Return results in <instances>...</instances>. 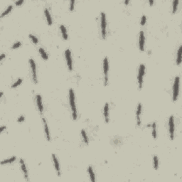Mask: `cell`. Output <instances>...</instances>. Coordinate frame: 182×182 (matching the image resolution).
Returning <instances> with one entry per match:
<instances>
[{
    "label": "cell",
    "mask_w": 182,
    "mask_h": 182,
    "mask_svg": "<svg viewBox=\"0 0 182 182\" xmlns=\"http://www.w3.org/2000/svg\"><path fill=\"white\" fill-rule=\"evenodd\" d=\"M69 101L71 107L72 111V116L74 120H76L77 119V110H76V101H75V94L72 89H70L69 91Z\"/></svg>",
    "instance_id": "cell-1"
},
{
    "label": "cell",
    "mask_w": 182,
    "mask_h": 182,
    "mask_svg": "<svg viewBox=\"0 0 182 182\" xmlns=\"http://www.w3.org/2000/svg\"><path fill=\"white\" fill-rule=\"evenodd\" d=\"M179 83H180V78L179 76H176L174 79V87H173V101H176L179 92Z\"/></svg>",
    "instance_id": "cell-2"
},
{
    "label": "cell",
    "mask_w": 182,
    "mask_h": 182,
    "mask_svg": "<svg viewBox=\"0 0 182 182\" xmlns=\"http://www.w3.org/2000/svg\"><path fill=\"white\" fill-rule=\"evenodd\" d=\"M100 26H101V34L103 39H105L107 35V21H106V15L104 12L100 14Z\"/></svg>",
    "instance_id": "cell-3"
},
{
    "label": "cell",
    "mask_w": 182,
    "mask_h": 182,
    "mask_svg": "<svg viewBox=\"0 0 182 182\" xmlns=\"http://www.w3.org/2000/svg\"><path fill=\"white\" fill-rule=\"evenodd\" d=\"M144 73H145V66H144V64H141V65H140L139 73H138V77H137L138 83H139V88L140 89H142V88Z\"/></svg>",
    "instance_id": "cell-4"
},
{
    "label": "cell",
    "mask_w": 182,
    "mask_h": 182,
    "mask_svg": "<svg viewBox=\"0 0 182 182\" xmlns=\"http://www.w3.org/2000/svg\"><path fill=\"white\" fill-rule=\"evenodd\" d=\"M108 71H109V63L108 59L107 57H105L103 60V72H104L105 78V85H107L108 83Z\"/></svg>",
    "instance_id": "cell-5"
},
{
    "label": "cell",
    "mask_w": 182,
    "mask_h": 182,
    "mask_svg": "<svg viewBox=\"0 0 182 182\" xmlns=\"http://www.w3.org/2000/svg\"><path fill=\"white\" fill-rule=\"evenodd\" d=\"M174 116L171 115L170 116L169 119V137L171 140H173L174 138Z\"/></svg>",
    "instance_id": "cell-6"
},
{
    "label": "cell",
    "mask_w": 182,
    "mask_h": 182,
    "mask_svg": "<svg viewBox=\"0 0 182 182\" xmlns=\"http://www.w3.org/2000/svg\"><path fill=\"white\" fill-rule=\"evenodd\" d=\"M29 64L31 66V73H32V78L34 82V83H38V80H37V75H36V63L35 61L31 58L29 60Z\"/></svg>",
    "instance_id": "cell-7"
},
{
    "label": "cell",
    "mask_w": 182,
    "mask_h": 182,
    "mask_svg": "<svg viewBox=\"0 0 182 182\" xmlns=\"http://www.w3.org/2000/svg\"><path fill=\"white\" fill-rule=\"evenodd\" d=\"M65 56L68 68L69 70L71 71L73 70V61H72V57H71V52L69 49L65 50Z\"/></svg>",
    "instance_id": "cell-8"
},
{
    "label": "cell",
    "mask_w": 182,
    "mask_h": 182,
    "mask_svg": "<svg viewBox=\"0 0 182 182\" xmlns=\"http://www.w3.org/2000/svg\"><path fill=\"white\" fill-rule=\"evenodd\" d=\"M142 105L141 103H139L137 108V112H136V117H137V124L138 126L141 125V113H142Z\"/></svg>",
    "instance_id": "cell-9"
},
{
    "label": "cell",
    "mask_w": 182,
    "mask_h": 182,
    "mask_svg": "<svg viewBox=\"0 0 182 182\" xmlns=\"http://www.w3.org/2000/svg\"><path fill=\"white\" fill-rule=\"evenodd\" d=\"M144 43H145L144 34L142 31H141L140 33V39H139V48L141 51H144Z\"/></svg>",
    "instance_id": "cell-10"
},
{
    "label": "cell",
    "mask_w": 182,
    "mask_h": 182,
    "mask_svg": "<svg viewBox=\"0 0 182 182\" xmlns=\"http://www.w3.org/2000/svg\"><path fill=\"white\" fill-rule=\"evenodd\" d=\"M20 164H21V170L23 171V174L24 175V177H25V179L26 181H28V170H27V168H26V164H25V162L24 161L21 159L20 161Z\"/></svg>",
    "instance_id": "cell-11"
},
{
    "label": "cell",
    "mask_w": 182,
    "mask_h": 182,
    "mask_svg": "<svg viewBox=\"0 0 182 182\" xmlns=\"http://www.w3.org/2000/svg\"><path fill=\"white\" fill-rule=\"evenodd\" d=\"M42 119H43V127H44V132H45L46 137L48 141H50L51 140V136H50L49 129V127H48V125H47V122L44 118H43Z\"/></svg>",
    "instance_id": "cell-12"
},
{
    "label": "cell",
    "mask_w": 182,
    "mask_h": 182,
    "mask_svg": "<svg viewBox=\"0 0 182 182\" xmlns=\"http://www.w3.org/2000/svg\"><path fill=\"white\" fill-rule=\"evenodd\" d=\"M52 159H53V164H54V167H55V169H56V171L57 172V174L58 176H61V170H60V166H59V163H58V161L56 158V156H55L54 154H52Z\"/></svg>",
    "instance_id": "cell-13"
},
{
    "label": "cell",
    "mask_w": 182,
    "mask_h": 182,
    "mask_svg": "<svg viewBox=\"0 0 182 182\" xmlns=\"http://www.w3.org/2000/svg\"><path fill=\"white\" fill-rule=\"evenodd\" d=\"M36 98V103H37V107H38L39 112L41 115L43 113V104H42L41 96L40 95H37Z\"/></svg>",
    "instance_id": "cell-14"
},
{
    "label": "cell",
    "mask_w": 182,
    "mask_h": 182,
    "mask_svg": "<svg viewBox=\"0 0 182 182\" xmlns=\"http://www.w3.org/2000/svg\"><path fill=\"white\" fill-rule=\"evenodd\" d=\"M103 112H104V117L105 122L108 123V122H109V104L107 103H105V105Z\"/></svg>",
    "instance_id": "cell-15"
},
{
    "label": "cell",
    "mask_w": 182,
    "mask_h": 182,
    "mask_svg": "<svg viewBox=\"0 0 182 182\" xmlns=\"http://www.w3.org/2000/svg\"><path fill=\"white\" fill-rule=\"evenodd\" d=\"M182 46H180L178 50V53H177V58H176V64L179 65L181 64L182 61Z\"/></svg>",
    "instance_id": "cell-16"
},
{
    "label": "cell",
    "mask_w": 182,
    "mask_h": 182,
    "mask_svg": "<svg viewBox=\"0 0 182 182\" xmlns=\"http://www.w3.org/2000/svg\"><path fill=\"white\" fill-rule=\"evenodd\" d=\"M44 12H45L46 17V20H47L48 24H49V26H51V25L52 24V19H51V14H50V13H49V12L48 9H45Z\"/></svg>",
    "instance_id": "cell-17"
},
{
    "label": "cell",
    "mask_w": 182,
    "mask_h": 182,
    "mask_svg": "<svg viewBox=\"0 0 182 182\" xmlns=\"http://www.w3.org/2000/svg\"><path fill=\"white\" fill-rule=\"evenodd\" d=\"M60 28H61V34H62L63 38L65 39V40H67V39H68V34H67V30H66V28H65L64 25L61 24V25L60 26Z\"/></svg>",
    "instance_id": "cell-18"
},
{
    "label": "cell",
    "mask_w": 182,
    "mask_h": 182,
    "mask_svg": "<svg viewBox=\"0 0 182 182\" xmlns=\"http://www.w3.org/2000/svg\"><path fill=\"white\" fill-rule=\"evenodd\" d=\"M88 174H89V176H90V178H91V180L92 182H95V174L93 172V170H92V167L91 166H89L88 167Z\"/></svg>",
    "instance_id": "cell-19"
},
{
    "label": "cell",
    "mask_w": 182,
    "mask_h": 182,
    "mask_svg": "<svg viewBox=\"0 0 182 182\" xmlns=\"http://www.w3.org/2000/svg\"><path fill=\"white\" fill-rule=\"evenodd\" d=\"M16 160V157L15 156H13L12 158H9V159H5L4 161H2L1 162V165H4V164H11L12 163L13 161H14Z\"/></svg>",
    "instance_id": "cell-20"
},
{
    "label": "cell",
    "mask_w": 182,
    "mask_h": 182,
    "mask_svg": "<svg viewBox=\"0 0 182 182\" xmlns=\"http://www.w3.org/2000/svg\"><path fill=\"white\" fill-rule=\"evenodd\" d=\"M39 51L40 54H41V57L43 58V59H44V60H48V55H47V53H46L45 50H44L43 48H40Z\"/></svg>",
    "instance_id": "cell-21"
},
{
    "label": "cell",
    "mask_w": 182,
    "mask_h": 182,
    "mask_svg": "<svg viewBox=\"0 0 182 182\" xmlns=\"http://www.w3.org/2000/svg\"><path fill=\"white\" fill-rule=\"evenodd\" d=\"M152 127V137L154 139L156 138V125L155 122H153L151 125Z\"/></svg>",
    "instance_id": "cell-22"
},
{
    "label": "cell",
    "mask_w": 182,
    "mask_h": 182,
    "mask_svg": "<svg viewBox=\"0 0 182 182\" xmlns=\"http://www.w3.org/2000/svg\"><path fill=\"white\" fill-rule=\"evenodd\" d=\"M81 134H82V137H83L84 142L86 144H88V136H87V134H86L85 131L84 130H82V131H81Z\"/></svg>",
    "instance_id": "cell-23"
},
{
    "label": "cell",
    "mask_w": 182,
    "mask_h": 182,
    "mask_svg": "<svg viewBox=\"0 0 182 182\" xmlns=\"http://www.w3.org/2000/svg\"><path fill=\"white\" fill-rule=\"evenodd\" d=\"M153 164H154V168L157 170L159 168V159L157 156H154L153 157Z\"/></svg>",
    "instance_id": "cell-24"
},
{
    "label": "cell",
    "mask_w": 182,
    "mask_h": 182,
    "mask_svg": "<svg viewBox=\"0 0 182 182\" xmlns=\"http://www.w3.org/2000/svg\"><path fill=\"white\" fill-rule=\"evenodd\" d=\"M12 8H13L12 5H9V6L8 7V8H7V9L4 12H3V13L1 14V17H4V16H6L7 14H8L9 13V12L12 11Z\"/></svg>",
    "instance_id": "cell-25"
},
{
    "label": "cell",
    "mask_w": 182,
    "mask_h": 182,
    "mask_svg": "<svg viewBox=\"0 0 182 182\" xmlns=\"http://www.w3.org/2000/svg\"><path fill=\"white\" fill-rule=\"evenodd\" d=\"M178 4H179V1L178 0H174L173 1V9L172 12L173 13H175L177 10V7H178Z\"/></svg>",
    "instance_id": "cell-26"
},
{
    "label": "cell",
    "mask_w": 182,
    "mask_h": 182,
    "mask_svg": "<svg viewBox=\"0 0 182 182\" xmlns=\"http://www.w3.org/2000/svg\"><path fill=\"white\" fill-rule=\"evenodd\" d=\"M22 83V79L21 78H19L14 83L13 85H12V88H16L17 86H19L21 83Z\"/></svg>",
    "instance_id": "cell-27"
},
{
    "label": "cell",
    "mask_w": 182,
    "mask_h": 182,
    "mask_svg": "<svg viewBox=\"0 0 182 182\" xmlns=\"http://www.w3.org/2000/svg\"><path fill=\"white\" fill-rule=\"evenodd\" d=\"M29 38H30L31 40L32 41V42L34 43L35 44H37V43H39V40H38V39H37L35 36H34V35H32V34H30V35H29Z\"/></svg>",
    "instance_id": "cell-28"
},
{
    "label": "cell",
    "mask_w": 182,
    "mask_h": 182,
    "mask_svg": "<svg viewBox=\"0 0 182 182\" xmlns=\"http://www.w3.org/2000/svg\"><path fill=\"white\" fill-rule=\"evenodd\" d=\"M21 42H20V41H17V42H16V43L14 44L13 46H12V49H17V48L20 47V46H21Z\"/></svg>",
    "instance_id": "cell-29"
},
{
    "label": "cell",
    "mask_w": 182,
    "mask_h": 182,
    "mask_svg": "<svg viewBox=\"0 0 182 182\" xmlns=\"http://www.w3.org/2000/svg\"><path fill=\"white\" fill-rule=\"evenodd\" d=\"M146 21H147L146 16H145V15H143V16H142V19H141V22H140V24H141V25H142V26H144V25L146 24Z\"/></svg>",
    "instance_id": "cell-30"
},
{
    "label": "cell",
    "mask_w": 182,
    "mask_h": 182,
    "mask_svg": "<svg viewBox=\"0 0 182 182\" xmlns=\"http://www.w3.org/2000/svg\"><path fill=\"white\" fill-rule=\"evenodd\" d=\"M74 4H75V1L72 0L70 3V11H73L74 9Z\"/></svg>",
    "instance_id": "cell-31"
},
{
    "label": "cell",
    "mask_w": 182,
    "mask_h": 182,
    "mask_svg": "<svg viewBox=\"0 0 182 182\" xmlns=\"http://www.w3.org/2000/svg\"><path fill=\"white\" fill-rule=\"evenodd\" d=\"M24 117L23 115L20 116V117L18 118V119H17L18 122H24Z\"/></svg>",
    "instance_id": "cell-32"
},
{
    "label": "cell",
    "mask_w": 182,
    "mask_h": 182,
    "mask_svg": "<svg viewBox=\"0 0 182 182\" xmlns=\"http://www.w3.org/2000/svg\"><path fill=\"white\" fill-rule=\"evenodd\" d=\"M23 3H24V1H23V0H21V1H16V2H15V4H16V5H18V6H19V5H21V4H23Z\"/></svg>",
    "instance_id": "cell-33"
},
{
    "label": "cell",
    "mask_w": 182,
    "mask_h": 182,
    "mask_svg": "<svg viewBox=\"0 0 182 182\" xmlns=\"http://www.w3.org/2000/svg\"><path fill=\"white\" fill-rule=\"evenodd\" d=\"M4 57H5V54L2 53V54L1 55V56H0V61H2V60L4 58Z\"/></svg>",
    "instance_id": "cell-34"
},
{
    "label": "cell",
    "mask_w": 182,
    "mask_h": 182,
    "mask_svg": "<svg viewBox=\"0 0 182 182\" xmlns=\"http://www.w3.org/2000/svg\"><path fill=\"white\" fill-rule=\"evenodd\" d=\"M4 129H6V127H4V126H3V127H1V130H0V132H2L4 130Z\"/></svg>",
    "instance_id": "cell-35"
},
{
    "label": "cell",
    "mask_w": 182,
    "mask_h": 182,
    "mask_svg": "<svg viewBox=\"0 0 182 182\" xmlns=\"http://www.w3.org/2000/svg\"><path fill=\"white\" fill-rule=\"evenodd\" d=\"M149 4H150V5H152V4H154V1H149Z\"/></svg>",
    "instance_id": "cell-36"
},
{
    "label": "cell",
    "mask_w": 182,
    "mask_h": 182,
    "mask_svg": "<svg viewBox=\"0 0 182 182\" xmlns=\"http://www.w3.org/2000/svg\"><path fill=\"white\" fill-rule=\"evenodd\" d=\"M125 4H129V1H125Z\"/></svg>",
    "instance_id": "cell-37"
},
{
    "label": "cell",
    "mask_w": 182,
    "mask_h": 182,
    "mask_svg": "<svg viewBox=\"0 0 182 182\" xmlns=\"http://www.w3.org/2000/svg\"><path fill=\"white\" fill-rule=\"evenodd\" d=\"M2 95H3V92H1V93H0V97H2Z\"/></svg>",
    "instance_id": "cell-38"
}]
</instances>
